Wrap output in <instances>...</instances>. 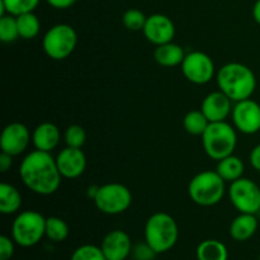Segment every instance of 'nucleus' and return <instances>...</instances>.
<instances>
[{
	"label": "nucleus",
	"instance_id": "obj_28",
	"mask_svg": "<svg viewBox=\"0 0 260 260\" xmlns=\"http://www.w3.org/2000/svg\"><path fill=\"white\" fill-rule=\"evenodd\" d=\"M147 17L144 14V12L136 8H132L124 12L123 17H122V22H123L124 27L129 30H142L145 27V23H146Z\"/></svg>",
	"mask_w": 260,
	"mask_h": 260
},
{
	"label": "nucleus",
	"instance_id": "obj_8",
	"mask_svg": "<svg viewBox=\"0 0 260 260\" xmlns=\"http://www.w3.org/2000/svg\"><path fill=\"white\" fill-rule=\"evenodd\" d=\"M94 205L106 215H121L129 208L132 203V193L121 183H107L98 187Z\"/></svg>",
	"mask_w": 260,
	"mask_h": 260
},
{
	"label": "nucleus",
	"instance_id": "obj_10",
	"mask_svg": "<svg viewBox=\"0 0 260 260\" xmlns=\"http://www.w3.org/2000/svg\"><path fill=\"white\" fill-rule=\"evenodd\" d=\"M180 66L185 79L196 85H205L210 83L216 74L215 62L207 53L202 51L187 53Z\"/></svg>",
	"mask_w": 260,
	"mask_h": 260
},
{
	"label": "nucleus",
	"instance_id": "obj_14",
	"mask_svg": "<svg viewBox=\"0 0 260 260\" xmlns=\"http://www.w3.org/2000/svg\"><path fill=\"white\" fill-rule=\"evenodd\" d=\"M56 164L62 178L76 179L85 172L86 156L81 149L66 146L56 156Z\"/></svg>",
	"mask_w": 260,
	"mask_h": 260
},
{
	"label": "nucleus",
	"instance_id": "obj_29",
	"mask_svg": "<svg viewBox=\"0 0 260 260\" xmlns=\"http://www.w3.org/2000/svg\"><path fill=\"white\" fill-rule=\"evenodd\" d=\"M70 260H107L101 246L85 244L74 250Z\"/></svg>",
	"mask_w": 260,
	"mask_h": 260
},
{
	"label": "nucleus",
	"instance_id": "obj_13",
	"mask_svg": "<svg viewBox=\"0 0 260 260\" xmlns=\"http://www.w3.org/2000/svg\"><path fill=\"white\" fill-rule=\"evenodd\" d=\"M142 32L149 42L160 46L172 42L175 36V25L169 17L156 13L147 17Z\"/></svg>",
	"mask_w": 260,
	"mask_h": 260
},
{
	"label": "nucleus",
	"instance_id": "obj_5",
	"mask_svg": "<svg viewBox=\"0 0 260 260\" xmlns=\"http://www.w3.org/2000/svg\"><path fill=\"white\" fill-rule=\"evenodd\" d=\"M202 145L208 157L220 161L234 154L238 145V135L226 121L211 122L202 135Z\"/></svg>",
	"mask_w": 260,
	"mask_h": 260
},
{
	"label": "nucleus",
	"instance_id": "obj_15",
	"mask_svg": "<svg viewBox=\"0 0 260 260\" xmlns=\"http://www.w3.org/2000/svg\"><path fill=\"white\" fill-rule=\"evenodd\" d=\"M107 260H126L132 254V241L128 234L113 230L104 236L101 245Z\"/></svg>",
	"mask_w": 260,
	"mask_h": 260
},
{
	"label": "nucleus",
	"instance_id": "obj_38",
	"mask_svg": "<svg viewBox=\"0 0 260 260\" xmlns=\"http://www.w3.org/2000/svg\"><path fill=\"white\" fill-rule=\"evenodd\" d=\"M259 260H260V255H259Z\"/></svg>",
	"mask_w": 260,
	"mask_h": 260
},
{
	"label": "nucleus",
	"instance_id": "obj_31",
	"mask_svg": "<svg viewBox=\"0 0 260 260\" xmlns=\"http://www.w3.org/2000/svg\"><path fill=\"white\" fill-rule=\"evenodd\" d=\"M155 255H156L155 250L149 245V244L146 243V241L136 244V245L132 248V256H134V259L154 260Z\"/></svg>",
	"mask_w": 260,
	"mask_h": 260
},
{
	"label": "nucleus",
	"instance_id": "obj_6",
	"mask_svg": "<svg viewBox=\"0 0 260 260\" xmlns=\"http://www.w3.org/2000/svg\"><path fill=\"white\" fill-rule=\"evenodd\" d=\"M46 236V218L37 211L18 213L12 225V239L22 248H32Z\"/></svg>",
	"mask_w": 260,
	"mask_h": 260
},
{
	"label": "nucleus",
	"instance_id": "obj_30",
	"mask_svg": "<svg viewBox=\"0 0 260 260\" xmlns=\"http://www.w3.org/2000/svg\"><path fill=\"white\" fill-rule=\"evenodd\" d=\"M63 140H65L66 146L81 149L86 141V132L79 124H71L66 128L65 134H63Z\"/></svg>",
	"mask_w": 260,
	"mask_h": 260
},
{
	"label": "nucleus",
	"instance_id": "obj_16",
	"mask_svg": "<svg viewBox=\"0 0 260 260\" xmlns=\"http://www.w3.org/2000/svg\"><path fill=\"white\" fill-rule=\"evenodd\" d=\"M201 111L210 122L225 121L233 112V101L221 90L212 91L203 99Z\"/></svg>",
	"mask_w": 260,
	"mask_h": 260
},
{
	"label": "nucleus",
	"instance_id": "obj_32",
	"mask_svg": "<svg viewBox=\"0 0 260 260\" xmlns=\"http://www.w3.org/2000/svg\"><path fill=\"white\" fill-rule=\"evenodd\" d=\"M15 241L9 236H0V260H10L14 255Z\"/></svg>",
	"mask_w": 260,
	"mask_h": 260
},
{
	"label": "nucleus",
	"instance_id": "obj_4",
	"mask_svg": "<svg viewBox=\"0 0 260 260\" xmlns=\"http://www.w3.org/2000/svg\"><path fill=\"white\" fill-rule=\"evenodd\" d=\"M225 183L217 172L205 170L190 179L188 185V194L196 205L202 207L216 206L225 197Z\"/></svg>",
	"mask_w": 260,
	"mask_h": 260
},
{
	"label": "nucleus",
	"instance_id": "obj_21",
	"mask_svg": "<svg viewBox=\"0 0 260 260\" xmlns=\"http://www.w3.org/2000/svg\"><path fill=\"white\" fill-rule=\"evenodd\" d=\"M244 170H245V165H244L243 160L239 156H235L234 154L220 160L217 168H216V172L218 173V175L225 182L229 183H233L243 178Z\"/></svg>",
	"mask_w": 260,
	"mask_h": 260
},
{
	"label": "nucleus",
	"instance_id": "obj_27",
	"mask_svg": "<svg viewBox=\"0 0 260 260\" xmlns=\"http://www.w3.org/2000/svg\"><path fill=\"white\" fill-rule=\"evenodd\" d=\"M19 38L18 24L15 15L5 14L0 17V41L4 43H12Z\"/></svg>",
	"mask_w": 260,
	"mask_h": 260
},
{
	"label": "nucleus",
	"instance_id": "obj_22",
	"mask_svg": "<svg viewBox=\"0 0 260 260\" xmlns=\"http://www.w3.org/2000/svg\"><path fill=\"white\" fill-rule=\"evenodd\" d=\"M198 260H228L229 250L223 243L215 239L202 241L197 248Z\"/></svg>",
	"mask_w": 260,
	"mask_h": 260
},
{
	"label": "nucleus",
	"instance_id": "obj_24",
	"mask_svg": "<svg viewBox=\"0 0 260 260\" xmlns=\"http://www.w3.org/2000/svg\"><path fill=\"white\" fill-rule=\"evenodd\" d=\"M40 0H0V17L5 14L19 15L23 13L35 12Z\"/></svg>",
	"mask_w": 260,
	"mask_h": 260
},
{
	"label": "nucleus",
	"instance_id": "obj_26",
	"mask_svg": "<svg viewBox=\"0 0 260 260\" xmlns=\"http://www.w3.org/2000/svg\"><path fill=\"white\" fill-rule=\"evenodd\" d=\"M69 233V225L60 217H52L46 218V236L50 239L53 243H62L68 239Z\"/></svg>",
	"mask_w": 260,
	"mask_h": 260
},
{
	"label": "nucleus",
	"instance_id": "obj_19",
	"mask_svg": "<svg viewBox=\"0 0 260 260\" xmlns=\"http://www.w3.org/2000/svg\"><path fill=\"white\" fill-rule=\"evenodd\" d=\"M185 57V52L183 47L178 43L168 42L164 45L156 46L154 51V58L159 65L165 68H174L182 65Z\"/></svg>",
	"mask_w": 260,
	"mask_h": 260
},
{
	"label": "nucleus",
	"instance_id": "obj_35",
	"mask_svg": "<svg viewBox=\"0 0 260 260\" xmlns=\"http://www.w3.org/2000/svg\"><path fill=\"white\" fill-rule=\"evenodd\" d=\"M13 165V156L7 154V152H2L0 155V172L7 173L8 170L12 168Z\"/></svg>",
	"mask_w": 260,
	"mask_h": 260
},
{
	"label": "nucleus",
	"instance_id": "obj_3",
	"mask_svg": "<svg viewBox=\"0 0 260 260\" xmlns=\"http://www.w3.org/2000/svg\"><path fill=\"white\" fill-rule=\"evenodd\" d=\"M179 238L177 221L169 213L156 212L149 217L145 225V241L156 254L172 250Z\"/></svg>",
	"mask_w": 260,
	"mask_h": 260
},
{
	"label": "nucleus",
	"instance_id": "obj_7",
	"mask_svg": "<svg viewBox=\"0 0 260 260\" xmlns=\"http://www.w3.org/2000/svg\"><path fill=\"white\" fill-rule=\"evenodd\" d=\"M78 45V35L74 27L66 23H60L51 27L45 33L42 47L46 55L55 61L68 58L75 51Z\"/></svg>",
	"mask_w": 260,
	"mask_h": 260
},
{
	"label": "nucleus",
	"instance_id": "obj_18",
	"mask_svg": "<svg viewBox=\"0 0 260 260\" xmlns=\"http://www.w3.org/2000/svg\"><path fill=\"white\" fill-rule=\"evenodd\" d=\"M258 230V218L251 213H240L233 220L230 225V236L234 240L243 243L255 235Z\"/></svg>",
	"mask_w": 260,
	"mask_h": 260
},
{
	"label": "nucleus",
	"instance_id": "obj_20",
	"mask_svg": "<svg viewBox=\"0 0 260 260\" xmlns=\"http://www.w3.org/2000/svg\"><path fill=\"white\" fill-rule=\"evenodd\" d=\"M23 198L19 190L9 183L0 184V212L3 215H14L19 212Z\"/></svg>",
	"mask_w": 260,
	"mask_h": 260
},
{
	"label": "nucleus",
	"instance_id": "obj_33",
	"mask_svg": "<svg viewBox=\"0 0 260 260\" xmlns=\"http://www.w3.org/2000/svg\"><path fill=\"white\" fill-rule=\"evenodd\" d=\"M46 2L55 9H68V8L73 7L78 0H46Z\"/></svg>",
	"mask_w": 260,
	"mask_h": 260
},
{
	"label": "nucleus",
	"instance_id": "obj_23",
	"mask_svg": "<svg viewBox=\"0 0 260 260\" xmlns=\"http://www.w3.org/2000/svg\"><path fill=\"white\" fill-rule=\"evenodd\" d=\"M17 24L19 37L23 40H33L41 30V22L33 12L17 15Z\"/></svg>",
	"mask_w": 260,
	"mask_h": 260
},
{
	"label": "nucleus",
	"instance_id": "obj_25",
	"mask_svg": "<svg viewBox=\"0 0 260 260\" xmlns=\"http://www.w3.org/2000/svg\"><path fill=\"white\" fill-rule=\"evenodd\" d=\"M210 123L211 122L208 121L207 117L205 116L202 111L188 112L185 114L184 119H183L184 129L189 135H193V136H202Z\"/></svg>",
	"mask_w": 260,
	"mask_h": 260
},
{
	"label": "nucleus",
	"instance_id": "obj_36",
	"mask_svg": "<svg viewBox=\"0 0 260 260\" xmlns=\"http://www.w3.org/2000/svg\"><path fill=\"white\" fill-rule=\"evenodd\" d=\"M253 18L256 23L260 25V0H256L253 7Z\"/></svg>",
	"mask_w": 260,
	"mask_h": 260
},
{
	"label": "nucleus",
	"instance_id": "obj_2",
	"mask_svg": "<svg viewBox=\"0 0 260 260\" xmlns=\"http://www.w3.org/2000/svg\"><path fill=\"white\" fill-rule=\"evenodd\" d=\"M218 89L233 102L251 98L256 89V78L249 66L240 62H229L216 74Z\"/></svg>",
	"mask_w": 260,
	"mask_h": 260
},
{
	"label": "nucleus",
	"instance_id": "obj_34",
	"mask_svg": "<svg viewBox=\"0 0 260 260\" xmlns=\"http://www.w3.org/2000/svg\"><path fill=\"white\" fill-rule=\"evenodd\" d=\"M249 160L250 164L256 172H260V144L256 145L253 150H251L250 155H249Z\"/></svg>",
	"mask_w": 260,
	"mask_h": 260
},
{
	"label": "nucleus",
	"instance_id": "obj_17",
	"mask_svg": "<svg viewBox=\"0 0 260 260\" xmlns=\"http://www.w3.org/2000/svg\"><path fill=\"white\" fill-rule=\"evenodd\" d=\"M61 140V132L56 124L43 122L38 124L32 134V142L36 150L51 152L57 147Z\"/></svg>",
	"mask_w": 260,
	"mask_h": 260
},
{
	"label": "nucleus",
	"instance_id": "obj_12",
	"mask_svg": "<svg viewBox=\"0 0 260 260\" xmlns=\"http://www.w3.org/2000/svg\"><path fill=\"white\" fill-rule=\"evenodd\" d=\"M30 140H32V135L25 124L19 123V122L9 123L4 127L0 136L2 152H7L13 157L18 156L27 150Z\"/></svg>",
	"mask_w": 260,
	"mask_h": 260
},
{
	"label": "nucleus",
	"instance_id": "obj_9",
	"mask_svg": "<svg viewBox=\"0 0 260 260\" xmlns=\"http://www.w3.org/2000/svg\"><path fill=\"white\" fill-rule=\"evenodd\" d=\"M230 202L240 213L256 215L260 211V188L249 178H240L230 183L229 187Z\"/></svg>",
	"mask_w": 260,
	"mask_h": 260
},
{
	"label": "nucleus",
	"instance_id": "obj_1",
	"mask_svg": "<svg viewBox=\"0 0 260 260\" xmlns=\"http://www.w3.org/2000/svg\"><path fill=\"white\" fill-rule=\"evenodd\" d=\"M23 184L38 196H51L58 190L62 175L51 152L35 150L25 155L19 167Z\"/></svg>",
	"mask_w": 260,
	"mask_h": 260
},
{
	"label": "nucleus",
	"instance_id": "obj_11",
	"mask_svg": "<svg viewBox=\"0 0 260 260\" xmlns=\"http://www.w3.org/2000/svg\"><path fill=\"white\" fill-rule=\"evenodd\" d=\"M234 126L244 135H254L260 131V104L253 99L236 102L233 107Z\"/></svg>",
	"mask_w": 260,
	"mask_h": 260
},
{
	"label": "nucleus",
	"instance_id": "obj_37",
	"mask_svg": "<svg viewBox=\"0 0 260 260\" xmlns=\"http://www.w3.org/2000/svg\"><path fill=\"white\" fill-rule=\"evenodd\" d=\"M131 260H137V259H134V258H132V259H131Z\"/></svg>",
	"mask_w": 260,
	"mask_h": 260
}]
</instances>
